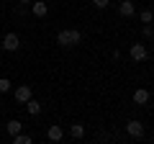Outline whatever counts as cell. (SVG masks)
I'll list each match as a JSON object with an SVG mask.
<instances>
[{
	"label": "cell",
	"instance_id": "obj_1",
	"mask_svg": "<svg viewBox=\"0 0 154 144\" xmlns=\"http://www.w3.org/2000/svg\"><path fill=\"white\" fill-rule=\"evenodd\" d=\"M82 41V33L77 31V28H64V31L57 33V44L64 46V49H72V46H77Z\"/></svg>",
	"mask_w": 154,
	"mask_h": 144
},
{
	"label": "cell",
	"instance_id": "obj_2",
	"mask_svg": "<svg viewBox=\"0 0 154 144\" xmlns=\"http://www.w3.org/2000/svg\"><path fill=\"white\" fill-rule=\"evenodd\" d=\"M3 52H18V46H21V36L18 33H13V31H8L5 36H3Z\"/></svg>",
	"mask_w": 154,
	"mask_h": 144
},
{
	"label": "cell",
	"instance_id": "obj_3",
	"mask_svg": "<svg viewBox=\"0 0 154 144\" xmlns=\"http://www.w3.org/2000/svg\"><path fill=\"white\" fill-rule=\"evenodd\" d=\"M126 134L131 139H141L144 136V124L139 121V118H128L126 121Z\"/></svg>",
	"mask_w": 154,
	"mask_h": 144
},
{
	"label": "cell",
	"instance_id": "obj_4",
	"mask_svg": "<svg viewBox=\"0 0 154 144\" xmlns=\"http://www.w3.org/2000/svg\"><path fill=\"white\" fill-rule=\"evenodd\" d=\"M128 57H131L134 62H144L149 57V52H146V46L144 44H131V49H128Z\"/></svg>",
	"mask_w": 154,
	"mask_h": 144
},
{
	"label": "cell",
	"instance_id": "obj_5",
	"mask_svg": "<svg viewBox=\"0 0 154 144\" xmlns=\"http://www.w3.org/2000/svg\"><path fill=\"white\" fill-rule=\"evenodd\" d=\"M13 95H16V100H18V103H26V100L28 98H33V90H31V85H18V88H16V93H13Z\"/></svg>",
	"mask_w": 154,
	"mask_h": 144
},
{
	"label": "cell",
	"instance_id": "obj_6",
	"mask_svg": "<svg viewBox=\"0 0 154 144\" xmlns=\"http://www.w3.org/2000/svg\"><path fill=\"white\" fill-rule=\"evenodd\" d=\"M118 13H121L123 18H131V16H136V5H134L131 0H121V3H118Z\"/></svg>",
	"mask_w": 154,
	"mask_h": 144
},
{
	"label": "cell",
	"instance_id": "obj_7",
	"mask_svg": "<svg viewBox=\"0 0 154 144\" xmlns=\"http://www.w3.org/2000/svg\"><path fill=\"white\" fill-rule=\"evenodd\" d=\"M46 139H49V142H62V139H64V129L62 126H49L46 129Z\"/></svg>",
	"mask_w": 154,
	"mask_h": 144
},
{
	"label": "cell",
	"instance_id": "obj_8",
	"mask_svg": "<svg viewBox=\"0 0 154 144\" xmlns=\"http://www.w3.org/2000/svg\"><path fill=\"white\" fill-rule=\"evenodd\" d=\"M134 103H136V105H146V103H149V90H146V88L134 90Z\"/></svg>",
	"mask_w": 154,
	"mask_h": 144
},
{
	"label": "cell",
	"instance_id": "obj_9",
	"mask_svg": "<svg viewBox=\"0 0 154 144\" xmlns=\"http://www.w3.org/2000/svg\"><path fill=\"white\" fill-rule=\"evenodd\" d=\"M31 13H33L36 18H44L46 13H49V5H46L44 0H38V3H33V5H31Z\"/></svg>",
	"mask_w": 154,
	"mask_h": 144
},
{
	"label": "cell",
	"instance_id": "obj_10",
	"mask_svg": "<svg viewBox=\"0 0 154 144\" xmlns=\"http://www.w3.org/2000/svg\"><path fill=\"white\" fill-rule=\"evenodd\" d=\"M23 105H26V111L31 113V116H38V113H41V103H38L36 98H28Z\"/></svg>",
	"mask_w": 154,
	"mask_h": 144
},
{
	"label": "cell",
	"instance_id": "obj_11",
	"mask_svg": "<svg viewBox=\"0 0 154 144\" xmlns=\"http://www.w3.org/2000/svg\"><path fill=\"white\" fill-rule=\"evenodd\" d=\"M5 131H8V134H11V136H16V134H18V131H23V124H21V121H18V118H11V121H8V124H5Z\"/></svg>",
	"mask_w": 154,
	"mask_h": 144
},
{
	"label": "cell",
	"instance_id": "obj_12",
	"mask_svg": "<svg viewBox=\"0 0 154 144\" xmlns=\"http://www.w3.org/2000/svg\"><path fill=\"white\" fill-rule=\"evenodd\" d=\"M69 134H72V139H82V136H85V126H82L80 121L72 124V126H69Z\"/></svg>",
	"mask_w": 154,
	"mask_h": 144
},
{
	"label": "cell",
	"instance_id": "obj_13",
	"mask_svg": "<svg viewBox=\"0 0 154 144\" xmlns=\"http://www.w3.org/2000/svg\"><path fill=\"white\" fill-rule=\"evenodd\" d=\"M141 36L149 39V41H154V26H152V23H144V26H141Z\"/></svg>",
	"mask_w": 154,
	"mask_h": 144
},
{
	"label": "cell",
	"instance_id": "obj_14",
	"mask_svg": "<svg viewBox=\"0 0 154 144\" xmlns=\"http://www.w3.org/2000/svg\"><path fill=\"white\" fill-rule=\"evenodd\" d=\"M139 21H141V23H154V13L149 11V8H144V11L139 13Z\"/></svg>",
	"mask_w": 154,
	"mask_h": 144
},
{
	"label": "cell",
	"instance_id": "obj_15",
	"mask_svg": "<svg viewBox=\"0 0 154 144\" xmlns=\"http://www.w3.org/2000/svg\"><path fill=\"white\" fill-rule=\"evenodd\" d=\"M31 142H33V139L28 136V134H23V131H18L16 136H13V144H31Z\"/></svg>",
	"mask_w": 154,
	"mask_h": 144
},
{
	"label": "cell",
	"instance_id": "obj_16",
	"mask_svg": "<svg viewBox=\"0 0 154 144\" xmlns=\"http://www.w3.org/2000/svg\"><path fill=\"white\" fill-rule=\"evenodd\" d=\"M11 90V80L8 77H0V93H8Z\"/></svg>",
	"mask_w": 154,
	"mask_h": 144
},
{
	"label": "cell",
	"instance_id": "obj_17",
	"mask_svg": "<svg viewBox=\"0 0 154 144\" xmlns=\"http://www.w3.org/2000/svg\"><path fill=\"white\" fill-rule=\"evenodd\" d=\"M90 3H93V5L98 8V11H103V8H108V3H110V0H90Z\"/></svg>",
	"mask_w": 154,
	"mask_h": 144
},
{
	"label": "cell",
	"instance_id": "obj_18",
	"mask_svg": "<svg viewBox=\"0 0 154 144\" xmlns=\"http://www.w3.org/2000/svg\"><path fill=\"white\" fill-rule=\"evenodd\" d=\"M18 3H23V5H26V3H33V0H18Z\"/></svg>",
	"mask_w": 154,
	"mask_h": 144
},
{
	"label": "cell",
	"instance_id": "obj_19",
	"mask_svg": "<svg viewBox=\"0 0 154 144\" xmlns=\"http://www.w3.org/2000/svg\"><path fill=\"white\" fill-rule=\"evenodd\" d=\"M152 44H154V41H152Z\"/></svg>",
	"mask_w": 154,
	"mask_h": 144
}]
</instances>
